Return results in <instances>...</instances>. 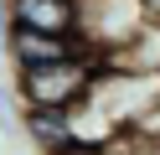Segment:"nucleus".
I'll return each instance as SVG.
<instances>
[{"instance_id":"nucleus-4","label":"nucleus","mask_w":160,"mask_h":155,"mask_svg":"<svg viewBox=\"0 0 160 155\" xmlns=\"http://www.w3.org/2000/svg\"><path fill=\"white\" fill-rule=\"evenodd\" d=\"M5 10H11V26L78 36V0H5Z\"/></svg>"},{"instance_id":"nucleus-5","label":"nucleus","mask_w":160,"mask_h":155,"mask_svg":"<svg viewBox=\"0 0 160 155\" xmlns=\"http://www.w3.org/2000/svg\"><path fill=\"white\" fill-rule=\"evenodd\" d=\"M103 67H124V72H155V78H160V16L150 21V26L139 31L129 47H119L114 57L103 62Z\"/></svg>"},{"instance_id":"nucleus-1","label":"nucleus","mask_w":160,"mask_h":155,"mask_svg":"<svg viewBox=\"0 0 160 155\" xmlns=\"http://www.w3.org/2000/svg\"><path fill=\"white\" fill-rule=\"evenodd\" d=\"M103 72V62L93 57V52H72V57L62 62H42V67H21L16 72V88H21V103L26 109H67L72 114L78 103L88 98V88H93V78Z\"/></svg>"},{"instance_id":"nucleus-7","label":"nucleus","mask_w":160,"mask_h":155,"mask_svg":"<svg viewBox=\"0 0 160 155\" xmlns=\"http://www.w3.org/2000/svg\"><path fill=\"white\" fill-rule=\"evenodd\" d=\"M5 31H11V10H5V0H0V41H5Z\"/></svg>"},{"instance_id":"nucleus-6","label":"nucleus","mask_w":160,"mask_h":155,"mask_svg":"<svg viewBox=\"0 0 160 155\" xmlns=\"http://www.w3.org/2000/svg\"><path fill=\"white\" fill-rule=\"evenodd\" d=\"M26 129L47 155H57L72 145V114L67 109H26Z\"/></svg>"},{"instance_id":"nucleus-3","label":"nucleus","mask_w":160,"mask_h":155,"mask_svg":"<svg viewBox=\"0 0 160 155\" xmlns=\"http://www.w3.org/2000/svg\"><path fill=\"white\" fill-rule=\"evenodd\" d=\"M72 52H88L78 36H52V31H31V26H11L5 31V57L21 67H42V62H62Z\"/></svg>"},{"instance_id":"nucleus-2","label":"nucleus","mask_w":160,"mask_h":155,"mask_svg":"<svg viewBox=\"0 0 160 155\" xmlns=\"http://www.w3.org/2000/svg\"><path fill=\"white\" fill-rule=\"evenodd\" d=\"M150 21H155L150 0H78V41L98 62H108L119 47H129Z\"/></svg>"}]
</instances>
